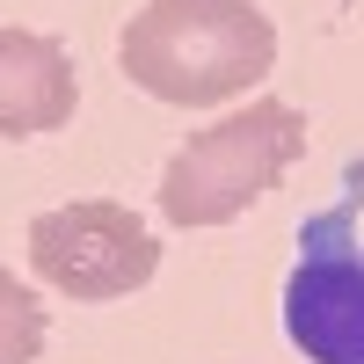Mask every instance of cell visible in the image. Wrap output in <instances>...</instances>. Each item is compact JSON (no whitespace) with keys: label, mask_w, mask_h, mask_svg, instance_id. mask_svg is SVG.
<instances>
[{"label":"cell","mask_w":364,"mask_h":364,"mask_svg":"<svg viewBox=\"0 0 364 364\" xmlns=\"http://www.w3.org/2000/svg\"><path fill=\"white\" fill-rule=\"evenodd\" d=\"M139 95L168 109L233 102L277 66V29L255 0H146L117 37Z\"/></svg>","instance_id":"cell-1"},{"label":"cell","mask_w":364,"mask_h":364,"mask_svg":"<svg viewBox=\"0 0 364 364\" xmlns=\"http://www.w3.org/2000/svg\"><path fill=\"white\" fill-rule=\"evenodd\" d=\"M299 154H306V109L262 95L175 146V161L161 168V219L168 226H233L248 204H262L291 175Z\"/></svg>","instance_id":"cell-2"},{"label":"cell","mask_w":364,"mask_h":364,"mask_svg":"<svg viewBox=\"0 0 364 364\" xmlns=\"http://www.w3.org/2000/svg\"><path fill=\"white\" fill-rule=\"evenodd\" d=\"M29 269L73 306L124 299L161 269V240L117 197H73L29 219Z\"/></svg>","instance_id":"cell-3"},{"label":"cell","mask_w":364,"mask_h":364,"mask_svg":"<svg viewBox=\"0 0 364 364\" xmlns=\"http://www.w3.org/2000/svg\"><path fill=\"white\" fill-rule=\"evenodd\" d=\"M357 204L350 190L336 211L299 226V262L284 277V336L306 364H364V248H357Z\"/></svg>","instance_id":"cell-4"},{"label":"cell","mask_w":364,"mask_h":364,"mask_svg":"<svg viewBox=\"0 0 364 364\" xmlns=\"http://www.w3.org/2000/svg\"><path fill=\"white\" fill-rule=\"evenodd\" d=\"M80 73L73 51L44 29H0V139H37L73 124Z\"/></svg>","instance_id":"cell-5"},{"label":"cell","mask_w":364,"mask_h":364,"mask_svg":"<svg viewBox=\"0 0 364 364\" xmlns=\"http://www.w3.org/2000/svg\"><path fill=\"white\" fill-rule=\"evenodd\" d=\"M44 350V299L15 284V269H0V364H37Z\"/></svg>","instance_id":"cell-6"}]
</instances>
